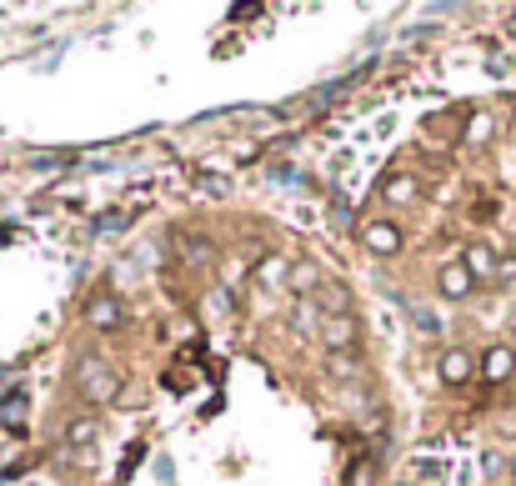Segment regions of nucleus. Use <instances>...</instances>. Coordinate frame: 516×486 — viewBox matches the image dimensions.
Here are the masks:
<instances>
[{
	"mask_svg": "<svg viewBox=\"0 0 516 486\" xmlns=\"http://www.w3.org/2000/svg\"><path fill=\"white\" fill-rule=\"evenodd\" d=\"M76 391L91 401V406H111L121 396V376L101 361V356H81L76 361Z\"/></svg>",
	"mask_w": 516,
	"mask_h": 486,
	"instance_id": "obj_1",
	"label": "nucleus"
},
{
	"mask_svg": "<svg viewBox=\"0 0 516 486\" xmlns=\"http://www.w3.org/2000/svg\"><path fill=\"white\" fill-rule=\"evenodd\" d=\"M86 326L101 331V336L121 331V326H126V301H121L116 291H96V296L86 301Z\"/></svg>",
	"mask_w": 516,
	"mask_h": 486,
	"instance_id": "obj_2",
	"label": "nucleus"
},
{
	"mask_svg": "<svg viewBox=\"0 0 516 486\" xmlns=\"http://www.w3.org/2000/svg\"><path fill=\"white\" fill-rule=\"evenodd\" d=\"M321 346L331 356H351L361 346V321L356 316H321Z\"/></svg>",
	"mask_w": 516,
	"mask_h": 486,
	"instance_id": "obj_3",
	"label": "nucleus"
},
{
	"mask_svg": "<svg viewBox=\"0 0 516 486\" xmlns=\"http://www.w3.org/2000/svg\"><path fill=\"white\" fill-rule=\"evenodd\" d=\"M361 246H366L371 256H396V251L406 246V231H401L391 216H376V221L361 226Z\"/></svg>",
	"mask_w": 516,
	"mask_h": 486,
	"instance_id": "obj_4",
	"label": "nucleus"
},
{
	"mask_svg": "<svg viewBox=\"0 0 516 486\" xmlns=\"http://www.w3.org/2000/svg\"><path fill=\"white\" fill-rule=\"evenodd\" d=\"M476 286H481V281L461 266V256H456V261H441V271H436V291H441L446 301H466Z\"/></svg>",
	"mask_w": 516,
	"mask_h": 486,
	"instance_id": "obj_5",
	"label": "nucleus"
},
{
	"mask_svg": "<svg viewBox=\"0 0 516 486\" xmlns=\"http://www.w3.org/2000/svg\"><path fill=\"white\" fill-rule=\"evenodd\" d=\"M461 266H466L476 281H496V271H501V251H496L491 241H466Z\"/></svg>",
	"mask_w": 516,
	"mask_h": 486,
	"instance_id": "obj_6",
	"label": "nucleus"
},
{
	"mask_svg": "<svg viewBox=\"0 0 516 486\" xmlns=\"http://www.w3.org/2000/svg\"><path fill=\"white\" fill-rule=\"evenodd\" d=\"M436 371H441V381H446V386H466V381H471V376L481 371V361H476V356H471L466 346H446V351H441V366H436Z\"/></svg>",
	"mask_w": 516,
	"mask_h": 486,
	"instance_id": "obj_7",
	"label": "nucleus"
},
{
	"mask_svg": "<svg viewBox=\"0 0 516 486\" xmlns=\"http://www.w3.org/2000/svg\"><path fill=\"white\" fill-rule=\"evenodd\" d=\"M481 376H486V386L511 381V376H516V346H506V341L486 346V356H481Z\"/></svg>",
	"mask_w": 516,
	"mask_h": 486,
	"instance_id": "obj_8",
	"label": "nucleus"
},
{
	"mask_svg": "<svg viewBox=\"0 0 516 486\" xmlns=\"http://www.w3.org/2000/svg\"><path fill=\"white\" fill-rule=\"evenodd\" d=\"M381 201H386V206H416V201H421V181H416L411 171H391V176L381 181Z\"/></svg>",
	"mask_w": 516,
	"mask_h": 486,
	"instance_id": "obj_9",
	"label": "nucleus"
},
{
	"mask_svg": "<svg viewBox=\"0 0 516 486\" xmlns=\"http://www.w3.org/2000/svg\"><path fill=\"white\" fill-rule=\"evenodd\" d=\"M176 256H181V266H196V271H211L221 256H216V246L211 241H201V236H191V231H181L176 236Z\"/></svg>",
	"mask_w": 516,
	"mask_h": 486,
	"instance_id": "obj_10",
	"label": "nucleus"
},
{
	"mask_svg": "<svg viewBox=\"0 0 516 486\" xmlns=\"http://www.w3.org/2000/svg\"><path fill=\"white\" fill-rule=\"evenodd\" d=\"M251 276H256L266 291H286V281H291V261L271 251V256H261V261L251 266Z\"/></svg>",
	"mask_w": 516,
	"mask_h": 486,
	"instance_id": "obj_11",
	"label": "nucleus"
},
{
	"mask_svg": "<svg viewBox=\"0 0 516 486\" xmlns=\"http://www.w3.org/2000/svg\"><path fill=\"white\" fill-rule=\"evenodd\" d=\"M316 306H321V316H351L356 296H351V286H341V281H321Z\"/></svg>",
	"mask_w": 516,
	"mask_h": 486,
	"instance_id": "obj_12",
	"label": "nucleus"
},
{
	"mask_svg": "<svg viewBox=\"0 0 516 486\" xmlns=\"http://www.w3.org/2000/svg\"><path fill=\"white\" fill-rule=\"evenodd\" d=\"M321 266L316 261H291V281H286V291H296V296H316L321 291Z\"/></svg>",
	"mask_w": 516,
	"mask_h": 486,
	"instance_id": "obj_13",
	"label": "nucleus"
},
{
	"mask_svg": "<svg viewBox=\"0 0 516 486\" xmlns=\"http://www.w3.org/2000/svg\"><path fill=\"white\" fill-rule=\"evenodd\" d=\"M481 141H491V116H486V111H471V121H466V131H461V146H481Z\"/></svg>",
	"mask_w": 516,
	"mask_h": 486,
	"instance_id": "obj_14",
	"label": "nucleus"
},
{
	"mask_svg": "<svg viewBox=\"0 0 516 486\" xmlns=\"http://www.w3.org/2000/svg\"><path fill=\"white\" fill-rule=\"evenodd\" d=\"M96 441V421L91 416H71L66 421V446H91Z\"/></svg>",
	"mask_w": 516,
	"mask_h": 486,
	"instance_id": "obj_15",
	"label": "nucleus"
},
{
	"mask_svg": "<svg viewBox=\"0 0 516 486\" xmlns=\"http://www.w3.org/2000/svg\"><path fill=\"white\" fill-rule=\"evenodd\" d=\"M251 276V266H246V256H226L221 261V281H226V291H241V281Z\"/></svg>",
	"mask_w": 516,
	"mask_h": 486,
	"instance_id": "obj_16",
	"label": "nucleus"
},
{
	"mask_svg": "<svg viewBox=\"0 0 516 486\" xmlns=\"http://www.w3.org/2000/svg\"><path fill=\"white\" fill-rule=\"evenodd\" d=\"M346 486H376V466H371V461H356V466L346 471Z\"/></svg>",
	"mask_w": 516,
	"mask_h": 486,
	"instance_id": "obj_17",
	"label": "nucleus"
},
{
	"mask_svg": "<svg viewBox=\"0 0 516 486\" xmlns=\"http://www.w3.org/2000/svg\"><path fill=\"white\" fill-rule=\"evenodd\" d=\"M496 281H516V256H501V271H496Z\"/></svg>",
	"mask_w": 516,
	"mask_h": 486,
	"instance_id": "obj_18",
	"label": "nucleus"
}]
</instances>
